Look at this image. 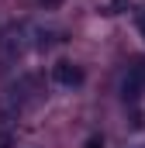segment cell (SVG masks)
<instances>
[{
	"mask_svg": "<svg viewBox=\"0 0 145 148\" xmlns=\"http://www.w3.org/2000/svg\"><path fill=\"white\" fill-rule=\"evenodd\" d=\"M0 148H10V134L7 131H0Z\"/></svg>",
	"mask_w": 145,
	"mask_h": 148,
	"instance_id": "5b68a950",
	"label": "cell"
},
{
	"mask_svg": "<svg viewBox=\"0 0 145 148\" xmlns=\"http://www.w3.org/2000/svg\"><path fill=\"white\" fill-rule=\"evenodd\" d=\"M41 3H45V7H59L62 0H41Z\"/></svg>",
	"mask_w": 145,
	"mask_h": 148,
	"instance_id": "8992f818",
	"label": "cell"
},
{
	"mask_svg": "<svg viewBox=\"0 0 145 148\" xmlns=\"http://www.w3.org/2000/svg\"><path fill=\"white\" fill-rule=\"evenodd\" d=\"M52 83H55V86L72 90V86H79V83H83V69H79L76 62H55V66H52Z\"/></svg>",
	"mask_w": 145,
	"mask_h": 148,
	"instance_id": "7a4b0ae2",
	"label": "cell"
},
{
	"mask_svg": "<svg viewBox=\"0 0 145 148\" xmlns=\"http://www.w3.org/2000/svg\"><path fill=\"white\" fill-rule=\"evenodd\" d=\"M121 93H124V100H131V103L145 93V59H138V62L128 66L124 83H121Z\"/></svg>",
	"mask_w": 145,
	"mask_h": 148,
	"instance_id": "6da1fadb",
	"label": "cell"
},
{
	"mask_svg": "<svg viewBox=\"0 0 145 148\" xmlns=\"http://www.w3.org/2000/svg\"><path fill=\"white\" fill-rule=\"evenodd\" d=\"M83 148H104V138H100V134H90V138H86V145Z\"/></svg>",
	"mask_w": 145,
	"mask_h": 148,
	"instance_id": "3957f363",
	"label": "cell"
},
{
	"mask_svg": "<svg viewBox=\"0 0 145 148\" xmlns=\"http://www.w3.org/2000/svg\"><path fill=\"white\" fill-rule=\"evenodd\" d=\"M135 24H138V35L145 38V10H138V14H135Z\"/></svg>",
	"mask_w": 145,
	"mask_h": 148,
	"instance_id": "277c9868",
	"label": "cell"
}]
</instances>
